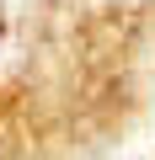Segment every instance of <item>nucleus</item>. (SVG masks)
Here are the masks:
<instances>
[]
</instances>
